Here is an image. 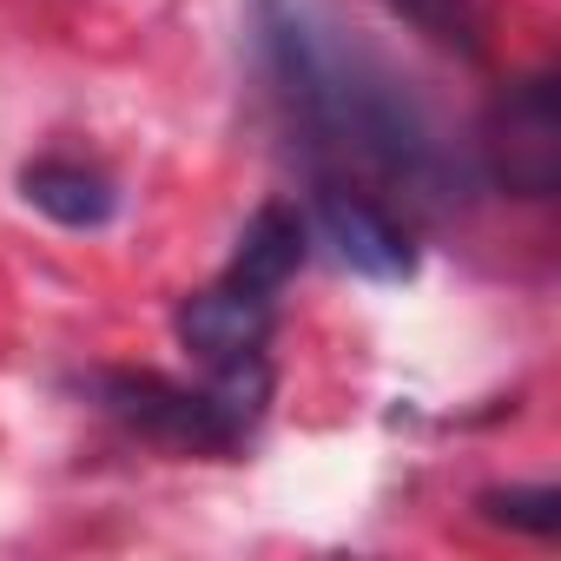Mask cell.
<instances>
[{"instance_id": "1", "label": "cell", "mask_w": 561, "mask_h": 561, "mask_svg": "<svg viewBox=\"0 0 561 561\" xmlns=\"http://www.w3.org/2000/svg\"><path fill=\"white\" fill-rule=\"evenodd\" d=\"M257 47L305 133H318L331 152L410 185H443L449 152L436 139V119L370 47L298 0H257Z\"/></svg>"}, {"instance_id": "2", "label": "cell", "mask_w": 561, "mask_h": 561, "mask_svg": "<svg viewBox=\"0 0 561 561\" xmlns=\"http://www.w3.org/2000/svg\"><path fill=\"white\" fill-rule=\"evenodd\" d=\"M271 318H277V298H257V291H238V285H218L211 291H192L172 318L179 344L211 370V377H257L271 370L264 364V344H271Z\"/></svg>"}, {"instance_id": "3", "label": "cell", "mask_w": 561, "mask_h": 561, "mask_svg": "<svg viewBox=\"0 0 561 561\" xmlns=\"http://www.w3.org/2000/svg\"><path fill=\"white\" fill-rule=\"evenodd\" d=\"M318 231H324V244H331L357 277H377V285H403V277L416 271V251H410L403 225H397L370 192L318 185Z\"/></svg>"}, {"instance_id": "4", "label": "cell", "mask_w": 561, "mask_h": 561, "mask_svg": "<svg viewBox=\"0 0 561 561\" xmlns=\"http://www.w3.org/2000/svg\"><path fill=\"white\" fill-rule=\"evenodd\" d=\"M495 152H502V179L522 185V192H548L554 185V165H561V119H554V93L548 80H528L508 106H502V126H495Z\"/></svg>"}, {"instance_id": "5", "label": "cell", "mask_w": 561, "mask_h": 561, "mask_svg": "<svg viewBox=\"0 0 561 561\" xmlns=\"http://www.w3.org/2000/svg\"><path fill=\"white\" fill-rule=\"evenodd\" d=\"M298 264H305V218L291 205H257L251 225L238 231V251L225 264V285L257 291V298H277V291L291 285Z\"/></svg>"}, {"instance_id": "6", "label": "cell", "mask_w": 561, "mask_h": 561, "mask_svg": "<svg viewBox=\"0 0 561 561\" xmlns=\"http://www.w3.org/2000/svg\"><path fill=\"white\" fill-rule=\"evenodd\" d=\"M21 198L34 211H47L54 225L67 231H100L113 211H119V192L100 165H80V159H41L21 172Z\"/></svg>"}, {"instance_id": "7", "label": "cell", "mask_w": 561, "mask_h": 561, "mask_svg": "<svg viewBox=\"0 0 561 561\" xmlns=\"http://www.w3.org/2000/svg\"><path fill=\"white\" fill-rule=\"evenodd\" d=\"M390 8L423 27L430 41L456 47V54H482V0H390Z\"/></svg>"}, {"instance_id": "8", "label": "cell", "mask_w": 561, "mask_h": 561, "mask_svg": "<svg viewBox=\"0 0 561 561\" xmlns=\"http://www.w3.org/2000/svg\"><path fill=\"white\" fill-rule=\"evenodd\" d=\"M554 508H561L554 489H508V495H489V515H495V522H515V528H535V535H554Z\"/></svg>"}]
</instances>
